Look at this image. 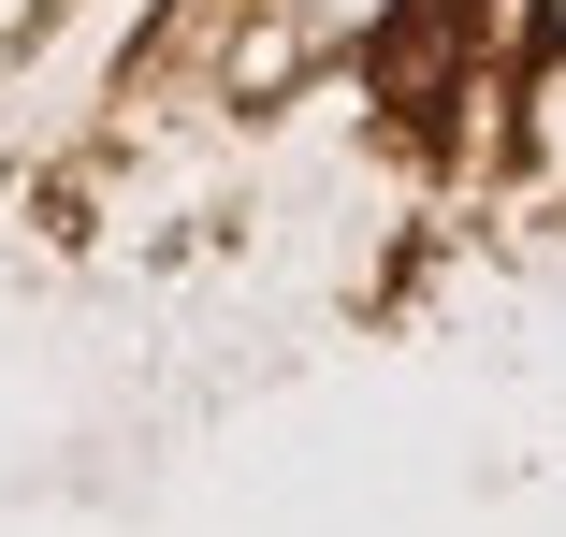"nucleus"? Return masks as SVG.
Returning a JSON list of instances; mask_svg holds the SVG:
<instances>
[{"instance_id":"1","label":"nucleus","mask_w":566,"mask_h":537,"mask_svg":"<svg viewBox=\"0 0 566 537\" xmlns=\"http://www.w3.org/2000/svg\"><path fill=\"white\" fill-rule=\"evenodd\" d=\"M552 30H566V0H552Z\"/></svg>"}]
</instances>
